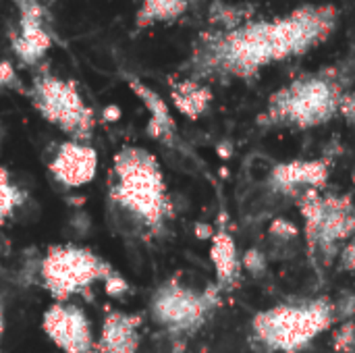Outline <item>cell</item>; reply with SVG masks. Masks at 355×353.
Returning <instances> with one entry per match:
<instances>
[{"mask_svg":"<svg viewBox=\"0 0 355 353\" xmlns=\"http://www.w3.org/2000/svg\"><path fill=\"white\" fill-rule=\"evenodd\" d=\"M108 208L133 235L158 237L173 218L168 185L158 158L139 146L121 148L108 173Z\"/></svg>","mask_w":355,"mask_h":353,"instance_id":"6da1fadb","label":"cell"},{"mask_svg":"<svg viewBox=\"0 0 355 353\" xmlns=\"http://www.w3.org/2000/svg\"><path fill=\"white\" fill-rule=\"evenodd\" d=\"M35 275L40 287L52 302H75L100 283L114 298L129 289L127 281L106 258L79 243H56L46 248Z\"/></svg>","mask_w":355,"mask_h":353,"instance_id":"7a4b0ae2","label":"cell"},{"mask_svg":"<svg viewBox=\"0 0 355 353\" xmlns=\"http://www.w3.org/2000/svg\"><path fill=\"white\" fill-rule=\"evenodd\" d=\"M29 98L37 114L67 135V139H92L98 123L96 110L85 102L79 85L73 79L42 73L33 79Z\"/></svg>","mask_w":355,"mask_h":353,"instance_id":"3957f363","label":"cell"},{"mask_svg":"<svg viewBox=\"0 0 355 353\" xmlns=\"http://www.w3.org/2000/svg\"><path fill=\"white\" fill-rule=\"evenodd\" d=\"M218 285L198 289L183 273H177L154 289L150 298V316L173 335L193 333L218 304Z\"/></svg>","mask_w":355,"mask_h":353,"instance_id":"277c9868","label":"cell"},{"mask_svg":"<svg viewBox=\"0 0 355 353\" xmlns=\"http://www.w3.org/2000/svg\"><path fill=\"white\" fill-rule=\"evenodd\" d=\"M331 322L327 304H312L308 308H277L260 314L254 322L258 337L279 350H300Z\"/></svg>","mask_w":355,"mask_h":353,"instance_id":"5b68a950","label":"cell"},{"mask_svg":"<svg viewBox=\"0 0 355 353\" xmlns=\"http://www.w3.org/2000/svg\"><path fill=\"white\" fill-rule=\"evenodd\" d=\"M339 96L335 87L324 79H304L272 98V114L277 119H289L300 125H318L329 121L339 108Z\"/></svg>","mask_w":355,"mask_h":353,"instance_id":"8992f818","label":"cell"},{"mask_svg":"<svg viewBox=\"0 0 355 353\" xmlns=\"http://www.w3.org/2000/svg\"><path fill=\"white\" fill-rule=\"evenodd\" d=\"M42 333L62 353H96V331L77 302H50L42 314Z\"/></svg>","mask_w":355,"mask_h":353,"instance_id":"52a82bcc","label":"cell"},{"mask_svg":"<svg viewBox=\"0 0 355 353\" xmlns=\"http://www.w3.org/2000/svg\"><path fill=\"white\" fill-rule=\"evenodd\" d=\"M100 158L89 141L64 139L60 141L46 164L50 177L64 189H81L98 175Z\"/></svg>","mask_w":355,"mask_h":353,"instance_id":"ba28073f","label":"cell"},{"mask_svg":"<svg viewBox=\"0 0 355 353\" xmlns=\"http://www.w3.org/2000/svg\"><path fill=\"white\" fill-rule=\"evenodd\" d=\"M44 10L35 2H21V19H19V31L10 37V48L15 56L25 64L40 62L50 46L52 37L44 29Z\"/></svg>","mask_w":355,"mask_h":353,"instance_id":"9c48e42d","label":"cell"},{"mask_svg":"<svg viewBox=\"0 0 355 353\" xmlns=\"http://www.w3.org/2000/svg\"><path fill=\"white\" fill-rule=\"evenodd\" d=\"M141 316L108 310L96 335V353H137L141 345Z\"/></svg>","mask_w":355,"mask_h":353,"instance_id":"30bf717a","label":"cell"},{"mask_svg":"<svg viewBox=\"0 0 355 353\" xmlns=\"http://www.w3.org/2000/svg\"><path fill=\"white\" fill-rule=\"evenodd\" d=\"M127 85L129 89L139 98V102L144 104V108L148 110V135L160 144H166V146H173L175 137H177V123L173 119V112L166 104V100L156 92L152 89L150 85H146L141 79L133 77V75H127Z\"/></svg>","mask_w":355,"mask_h":353,"instance_id":"8fae6325","label":"cell"},{"mask_svg":"<svg viewBox=\"0 0 355 353\" xmlns=\"http://www.w3.org/2000/svg\"><path fill=\"white\" fill-rule=\"evenodd\" d=\"M210 260L216 270L218 287H225L237 279L241 270V260L235 248V239L223 227L210 235Z\"/></svg>","mask_w":355,"mask_h":353,"instance_id":"7c38bea8","label":"cell"},{"mask_svg":"<svg viewBox=\"0 0 355 353\" xmlns=\"http://www.w3.org/2000/svg\"><path fill=\"white\" fill-rule=\"evenodd\" d=\"M171 100L181 114H185L187 119H198L208 110L212 92L196 79H181L173 83Z\"/></svg>","mask_w":355,"mask_h":353,"instance_id":"4fadbf2b","label":"cell"},{"mask_svg":"<svg viewBox=\"0 0 355 353\" xmlns=\"http://www.w3.org/2000/svg\"><path fill=\"white\" fill-rule=\"evenodd\" d=\"M27 202L29 193L15 173L8 166H0V227L12 223Z\"/></svg>","mask_w":355,"mask_h":353,"instance_id":"5bb4252c","label":"cell"},{"mask_svg":"<svg viewBox=\"0 0 355 353\" xmlns=\"http://www.w3.org/2000/svg\"><path fill=\"white\" fill-rule=\"evenodd\" d=\"M281 185H320L327 179V166L322 162H291L275 171Z\"/></svg>","mask_w":355,"mask_h":353,"instance_id":"9a60e30c","label":"cell"},{"mask_svg":"<svg viewBox=\"0 0 355 353\" xmlns=\"http://www.w3.org/2000/svg\"><path fill=\"white\" fill-rule=\"evenodd\" d=\"M187 8V0H141V6L135 15L139 29L150 27L156 21H173L181 17Z\"/></svg>","mask_w":355,"mask_h":353,"instance_id":"2e32d148","label":"cell"},{"mask_svg":"<svg viewBox=\"0 0 355 353\" xmlns=\"http://www.w3.org/2000/svg\"><path fill=\"white\" fill-rule=\"evenodd\" d=\"M19 85L17 69L10 60H0V89H10Z\"/></svg>","mask_w":355,"mask_h":353,"instance_id":"e0dca14e","label":"cell"},{"mask_svg":"<svg viewBox=\"0 0 355 353\" xmlns=\"http://www.w3.org/2000/svg\"><path fill=\"white\" fill-rule=\"evenodd\" d=\"M243 266L245 268H250V270H254V273H258V270H262L264 268V260H262V256L256 252V250H250L245 256H243Z\"/></svg>","mask_w":355,"mask_h":353,"instance_id":"ac0fdd59","label":"cell"},{"mask_svg":"<svg viewBox=\"0 0 355 353\" xmlns=\"http://www.w3.org/2000/svg\"><path fill=\"white\" fill-rule=\"evenodd\" d=\"M339 110H341L347 119H355V92L345 94V96L339 100Z\"/></svg>","mask_w":355,"mask_h":353,"instance_id":"d6986e66","label":"cell"},{"mask_svg":"<svg viewBox=\"0 0 355 353\" xmlns=\"http://www.w3.org/2000/svg\"><path fill=\"white\" fill-rule=\"evenodd\" d=\"M343 264L347 270H354L355 273V241L343 252Z\"/></svg>","mask_w":355,"mask_h":353,"instance_id":"ffe728a7","label":"cell"},{"mask_svg":"<svg viewBox=\"0 0 355 353\" xmlns=\"http://www.w3.org/2000/svg\"><path fill=\"white\" fill-rule=\"evenodd\" d=\"M6 333V298L0 295V341Z\"/></svg>","mask_w":355,"mask_h":353,"instance_id":"44dd1931","label":"cell"},{"mask_svg":"<svg viewBox=\"0 0 355 353\" xmlns=\"http://www.w3.org/2000/svg\"><path fill=\"white\" fill-rule=\"evenodd\" d=\"M0 270H2V246H0Z\"/></svg>","mask_w":355,"mask_h":353,"instance_id":"7402d4cb","label":"cell"},{"mask_svg":"<svg viewBox=\"0 0 355 353\" xmlns=\"http://www.w3.org/2000/svg\"><path fill=\"white\" fill-rule=\"evenodd\" d=\"M15 2H23V0H15Z\"/></svg>","mask_w":355,"mask_h":353,"instance_id":"603a6c76","label":"cell"}]
</instances>
